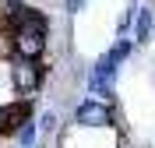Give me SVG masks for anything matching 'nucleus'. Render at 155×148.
Returning <instances> with one entry per match:
<instances>
[{
	"instance_id": "9",
	"label": "nucleus",
	"mask_w": 155,
	"mask_h": 148,
	"mask_svg": "<svg viewBox=\"0 0 155 148\" xmlns=\"http://www.w3.org/2000/svg\"><path fill=\"white\" fill-rule=\"evenodd\" d=\"M64 4H67V11H71V14H78V11L85 7V0H64Z\"/></svg>"
},
{
	"instance_id": "8",
	"label": "nucleus",
	"mask_w": 155,
	"mask_h": 148,
	"mask_svg": "<svg viewBox=\"0 0 155 148\" xmlns=\"http://www.w3.org/2000/svg\"><path fill=\"white\" fill-rule=\"evenodd\" d=\"M35 127H39V130H57V113H53V109H46V113L35 120Z\"/></svg>"
},
{
	"instance_id": "2",
	"label": "nucleus",
	"mask_w": 155,
	"mask_h": 148,
	"mask_svg": "<svg viewBox=\"0 0 155 148\" xmlns=\"http://www.w3.org/2000/svg\"><path fill=\"white\" fill-rule=\"evenodd\" d=\"M74 123L78 127H109L113 123V109L102 99H85L81 106H74Z\"/></svg>"
},
{
	"instance_id": "6",
	"label": "nucleus",
	"mask_w": 155,
	"mask_h": 148,
	"mask_svg": "<svg viewBox=\"0 0 155 148\" xmlns=\"http://www.w3.org/2000/svg\"><path fill=\"white\" fill-rule=\"evenodd\" d=\"M35 134H39L35 120H25V123L14 130V138H18V145H21V148H35Z\"/></svg>"
},
{
	"instance_id": "7",
	"label": "nucleus",
	"mask_w": 155,
	"mask_h": 148,
	"mask_svg": "<svg viewBox=\"0 0 155 148\" xmlns=\"http://www.w3.org/2000/svg\"><path fill=\"white\" fill-rule=\"evenodd\" d=\"M130 49H134V42H130V39H120L113 49H109V57H113L116 64H120V60H127V57H130Z\"/></svg>"
},
{
	"instance_id": "3",
	"label": "nucleus",
	"mask_w": 155,
	"mask_h": 148,
	"mask_svg": "<svg viewBox=\"0 0 155 148\" xmlns=\"http://www.w3.org/2000/svg\"><path fill=\"white\" fill-rule=\"evenodd\" d=\"M113 78H116V60L109 57H99L92 74H88V88L95 92V95H113Z\"/></svg>"
},
{
	"instance_id": "1",
	"label": "nucleus",
	"mask_w": 155,
	"mask_h": 148,
	"mask_svg": "<svg viewBox=\"0 0 155 148\" xmlns=\"http://www.w3.org/2000/svg\"><path fill=\"white\" fill-rule=\"evenodd\" d=\"M42 81H46V67L39 64V60H25V57H14L11 60V88L21 92V95L28 99L42 88Z\"/></svg>"
},
{
	"instance_id": "5",
	"label": "nucleus",
	"mask_w": 155,
	"mask_h": 148,
	"mask_svg": "<svg viewBox=\"0 0 155 148\" xmlns=\"http://www.w3.org/2000/svg\"><path fill=\"white\" fill-rule=\"evenodd\" d=\"M152 28H155V14L148 7H141V11H137V32H134V39L137 42H148V39H152Z\"/></svg>"
},
{
	"instance_id": "4",
	"label": "nucleus",
	"mask_w": 155,
	"mask_h": 148,
	"mask_svg": "<svg viewBox=\"0 0 155 148\" xmlns=\"http://www.w3.org/2000/svg\"><path fill=\"white\" fill-rule=\"evenodd\" d=\"M25 120H32V102L28 99H14L7 106H0V138L4 134H14Z\"/></svg>"
}]
</instances>
